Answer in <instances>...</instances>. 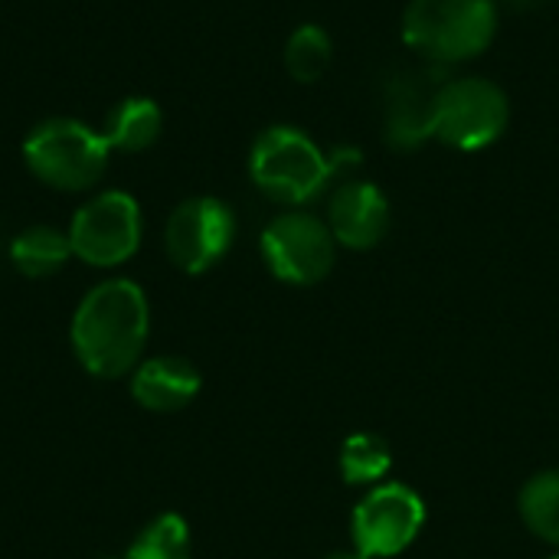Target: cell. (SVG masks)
<instances>
[{
  "mask_svg": "<svg viewBox=\"0 0 559 559\" xmlns=\"http://www.w3.org/2000/svg\"><path fill=\"white\" fill-rule=\"evenodd\" d=\"M151 311L141 285L111 278L95 285L72 318V350L92 377H124L147 344Z\"/></svg>",
  "mask_w": 559,
  "mask_h": 559,
  "instance_id": "cell-1",
  "label": "cell"
},
{
  "mask_svg": "<svg viewBox=\"0 0 559 559\" xmlns=\"http://www.w3.org/2000/svg\"><path fill=\"white\" fill-rule=\"evenodd\" d=\"M337 465H341V478L347 485H377L386 478V472L393 465V452H390L386 439H380L373 432H357V436L344 439Z\"/></svg>",
  "mask_w": 559,
  "mask_h": 559,
  "instance_id": "cell-15",
  "label": "cell"
},
{
  "mask_svg": "<svg viewBox=\"0 0 559 559\" xmlns=\"http://www.w3.org/2000/svg\"><path fill=\"white\" fill-rule=\"evenodd\" d=\"M324 559H367V557H364V554H357V550H354V554H350V550H344V554H331V557H324Z\"/></svg>",
  "mask_w": 559,
  "mask_h": 559,
  "instance_id": "cell-19",
  "label": "cell"
},
{
  "mask_svg": "<svg viewBox=\"0 0 559 559\" xmlns=\"http://www.w3.org/2000/svg\"><path fill=\"white\" fill-rule=\"evenodd\" d=\"M557 559H559V557H557Z\"/></svg>",
  "mask_w": 559,
  "mask_h": 559,
  "instance_id": "cell-22",
  "label": "cell"
},
{
  "mask_svg": "<svg viewBox=\"0 0 559 559\" xmlns=\"http://www.w3.org/2000/svg\"><path fill=\"white\" fill-rule=\"evenodd\" d=\"M102 559H115V557H102Z\"/></svg>",
  "mask_w": 559,
  "mask_h": 559,
  "instance_id": "cell-21",
  "label": "cell"
},
{
  "mask_svg": "<svg viewBox=\"0 0 559 559\" xmlns=\"http://www.w3.org/2000/svg\"><path fill=\"white\" fill-rule=\"evenodd\" d=\"M442 72H406L386 92V134L396 147H416L436 134Z\"/></svg>",
  "mask_w": 559,
  "mask_h": 559,
  "instance_id": "cell-10",
  "label": "cell"
},
{
  "mask_svg": "<svg viewBox=\"0 0 559 559\" xmlns=\"http://www.w3.org/2000/svg\"><path fill=\"white\" fill-rule=\"evenodd\" d=\"M200 393V370L183 357H154L134 370L131 396L151 413H177Z\"/></svg>",
  "mask_w": 559,
  "mask_h": 559,
  "instance_id": "cell-12",
  "label": "cell"
},
{
  "mask_svg": "<svg viewBox=\"0 0 559 559\" xmlns=\"http://www.w3.org/2000/svg\"><path fill=\"white\" fill-rule=\"evenodd\" d=\"M508 3H514V7H534V3H540V0H508Z\"/></svg>",
  "mask_w": 559,
  "mask_h": 559,
  "instance_id": "cell-20",
  "label": "cell"
},
{
  "mask_svg": "<svg viewBox=\"0 0 559 559\" xmlns=\"http://www.w3.org/2000/svg\"><path fill=\"white\" fill-rule=\"evenodd\" d=\"M255 187L278 203L314 200L334 174V160L298 128H269L249 154Z\"/></svg>",
  "mask_w": 559,
  "mask_h": 559,
  "instance_id": "cell-4",
  "label": "cell"
},
{
  "mask_svg": "<svg viewBox=\"0 0 559 559\" xmlns=\"http://www.w3.org/2000/svg\"><path fill=\"white\" fill-rule=\"evenodd\" d=\"M334 236L308 213H285L262 233V255L275 278L288 285H318L334 269Z\"/></svg>",
  "mask_w": 559,
  "mask_h": 559,
  "instance_id": "cell-8",
  "label": "cell"
},
{
  "mask_svg": "<svg viewBox=\"0 0 559 559\" xmlns=\"http://www.w3.org/2000/svg\"><path fill=\"white\" fill-rule=\"evenodd\" d=\"M331 62V36L308 23V26H298L285 46V66L288 72L298 79V82H318L324 75Z\"/></svg>",
  "mask_w": 559,
  "mask_h": 559,
  "instance_id": "cell-18",
  "label": "cell"
},
{
  "mask_svg": "<svg viewBox=\"0 0 559 559\" xmlns=\"http://www.w3.org/2000/svg\"><path fill=\"white\" fill-rule=\"evenodd\" d=\"M72 255L111 269L128 262L141 246V210L131 193L108 190L92 197L69 223Z\"/></svg>",
  "mask_w": 559,
  "mask_h": 559,
  "instance_id": "cell-5",
  "label": "cell"
},
{
  "mask_svg": "<svg viewBox=\"0 0 559 559\" xmlns=\"http://www.w3.org/2000/svg\"><path fill=\"white\" fill-rule=\"evenodd\" d=\"M108 141L75 118H49L23 141V160L52 190L79 193L102 180L108 167Z\"/></svg>",
  "mask_w": 559,
  "mask_h": 559,
  "instance_id": "cell-3",
  "label": "cell"
},
{
  "mask_svg": "<svg viewBox=\"0 0 559 559\" xmlns=\"http://www.w3.org/2000/svg\"><path fill=\"white\" fill-rule=\"evenodd\" d=\"M521 518L540 540L559 547V472H544L524 485Z\"/></svg>",
  "mask_w": 559,
  "mask_h": 559,
  "instance_id": "cell-16",
  "label": "cell"
},
{
  "mask_svg": "<svg viewBox=\"0 0 559 559\" xmlns=\"http://www.w3.org/2000/svg\"><path fill=\"white\" fill-rule=\"evenodd\" d=\"M10 259L16 272H23L26 278L56 275L72 259L69 233H59L52 226H29L10 242Z\"/></svg>",
  "mask_w": 559,
  "mask_h": 559,
  "instance_id": "cell-14",
  "label": "cell"
},
{
  "mask_svg": "<svg viewBox=\"0 0 559 559\" xmlns=\"http://www.w3.org/2000/svg\"><path fill=\"white\" fill-rule=\"evenodd\" d=\"M426 504L406 485H377L354 511V544L367 559L403 554L423 531Z\"/></svg>",
  "mask_w": 559,
  "mask_h": 559,
  "instance_id": "cell-9",
  "label": "cell"
},
{
  "mask_svg": "<svg viewBox=\"0 0 559 559\" xmlns=\"http://www.w3.org/2000/svg\"><path fill=\"white\" fill-rule=\"evenodd\" d=\"M128 559H190V527L180 514H160L131 544Z\"/></svg>",
  "mask_w": 559,
  "mask_h": 559,
  "instance_id": "cell-17",
  "label": "cell"
},
{
  "mask_svg": "<svg viewBox=\"0 0 559 559\" xmlns=\"http://www.w3.org/2000/svg\"><path fill=\"white\" fill-rule=\"evenodd\" d=\"M508 124V98L488 79L445 82L436 102V138L459 151L488 147Z\"/></svg>",
  "mask_w": 559,
  "mask_h": 559,
  "instance_id": "cell-6",
  "label": "cell"
},
{
  "mask_svg": "<svg viewBox=\"0 0 559 559\" xmlns=\"http://www.w3.org/2000/svg\"><path fill=\"white\" fill-rule=\"evenodd\" d=\"M328 229L347 249H373L390 229V203L383 190L364 180L344 183L331 197Z\"/></svg>",
  "mask_w": 559,
  "mask_h": 559,
  "instance_id": "cell-11",
  "label": "cell"
},
{
  "mask_svg": "<svg viewBox=\"0 0 559 559\" xmlns=\"http://www.w3.org/2000/svg\"><path fill=\"white\" fill-rule=\"evenodd\" d=\"M498 26L491 0H413L403 16V39L429 62H462L488 49Z\"/></svg>",
  "mask_w": 559,
  "mask_h": 559,
  "instance_id": "cell-2",
  "label": "cell"
},
{
  "mask_svg": "<svg viewBox=\"0 0 559 559\" xmlns=\"http://www.w3.org/2000/svg\"><path fill=\"white\" fill-rule=\"evenodd\" d=\"M233 236H236L233 210L216 197H193L170 213L164 229V246L180 272L203 275L229 252Z\"/></svg>",
  "mask_w": 559,
  "mask_h": 559,
  "instance_id": "cell-7",
  "label": "cell"
},
{
  "mask_svg": "<svg viewBox=\"0 0 559 559\" xmlns=\"http://www.w3.org/2000/svg\"><path fill=\"white\" fill-rule=\"evenodd\" d=\"M160 128H164V115H160L157 102L134 95V98L118 102V108L108 115L105 141H108V147L134 154V151L151 147L160 138Z\"/></svg>",
  "mask_w": 559,
  "mask_h": 559,
  "instance_id": "cell-13",
  "label": "cell"
}]
</instances>
